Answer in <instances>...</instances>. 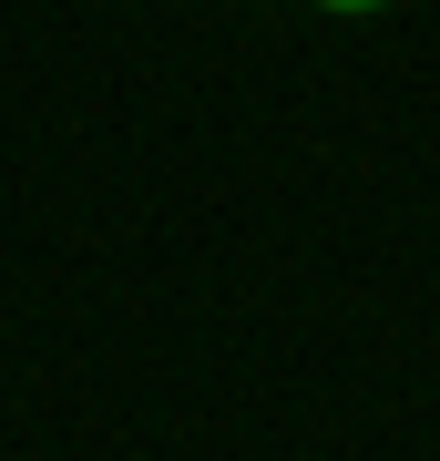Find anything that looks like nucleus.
I'll use <instances>...</instances> for the list:
<instances>
[{
	"label": "nucleus",
	"instance_id": "1",
	"mask_svg": "<svg viewBox=\"0 0 440 461\" xmlns=\"http://www.w3.org/2000/svg\"><path fill=\"white\" fill-rule=\"evenodd\" d=\"M318 11H338V21H359V11H390V0H318Z\"/></svg>",
	"mask_w": 440,
	"mask_h": 461
}]
</instances>
